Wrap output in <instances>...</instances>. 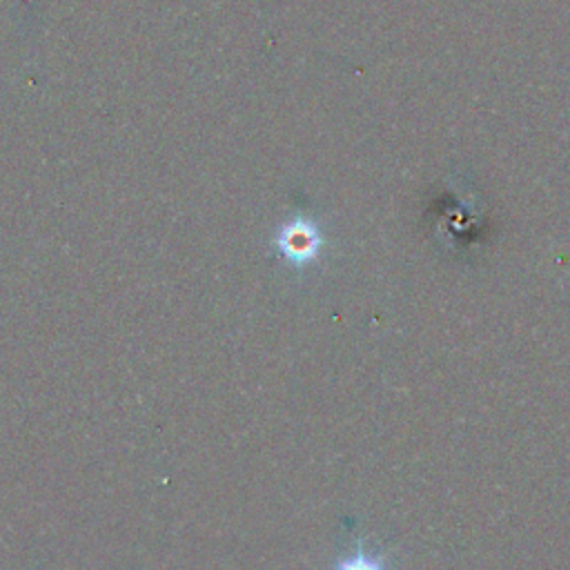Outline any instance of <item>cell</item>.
<instances>
[{
    "label": "cell",
    "instance_id": "cell-1",
    "mask_svg": "<svg viewBox=\"0 0 570 570\" xmlns=\"http://www.w3.org/2000/svg\"><path fill=\"white\" fill-rule=\"evenodd\" d=\"M332 570H392V568L381 552L370 550L363 543H356L347 554H343L334 563Z\"/></svg>",
    "mask_w": 570,
    "mask_h": 570
}]
</instances>
